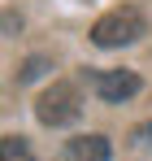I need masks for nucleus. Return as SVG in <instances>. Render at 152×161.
Masks as SVG:
<instances>
[{"mask_svg":"<svg viewBox=\"0 0 152 161\" xmlns=\"http://www.w3.org/2000/svg\"><path fill=\"white\" fill-rule=\"evenodd\" d=\"M44 70H48V61H44V57H30V61H26V65H22V83H30V79H39Z\"/></svg>","mask_w":152,"mask_h":161,"instance_id":"nucleus-6","label":"nucleus"},{"mask_svg":"<svg viewBox=\"0 0 152 161\" xmlns=\"http://www.w3.org/2000/svg\"><path fill=\"white\" fill-rule=\"evenodd\" d=\"M144 31H148L144 13H139L135 4H122V9L104 13L100 22L91 26V39H96L100 48H122V44H135V39H139Z\"/></svg>","mask_w":152,"mask_h":161,"instance_id":"nucleus-1","label":"nucleus"},{"mask_svg":"<svg viewBox=\"0 0 152 161\" xmlns=\"http://www.w3.org/2000/svg\"><path fill=\"white\" fill-rule=\"evenodd\" d=\"M65 157L70 161H109V139L104 135H78V139H70Z\"/></svg>","mask_w":152,"mask_h":161,"instance_id":"nucleus-4","label":"nucleus"},{"mask_svg":"<svg viewBox=\"0 0 152 161\" xmlns=\"http://www.w3.org/2000/svg\"><path fill=\"white\" fill-rule=\"evenodd\" d=\"M139 139H148V144H152V122H148V126H139Z\"/></svg>","mask_w":152,"mask_h":161,"instance_id":"nucleus-7","label":"nucleus"},{"mask_svg":"<svg viewBox=\"0 0 152 161\" xmlns=\"http://www.w3.org/2000/svg\"><path fill=\"white\" fill-rule=\"evenodd\" d=\"M0 161H30V148H26L22 135H4L0 139Z\"/></svg>","mask_w":152,"mask_h":161,"instance_id":"nucleus-5","label":"nucleus"},{"mask_svg":"<svg viewBox=\"0 0 152 161\" xmlns=\"http://www.w3.org/2000/svg\"><path fill=\"white\" fill-rule=\"evenodd\" d=\"M96 92H100V100H109V105H122V100H130L139 92V74L135 70H100L96 74Z\"/></svg>","mask_w":152,"mask_h":161,"instance_id":"nucleus-3","label":"nucleus"},{"mask_svg":"<svg viewBox=\"0 0 152 161\" xmlns=\"http://www.w3.org/2000/svg\"><path fill=\"white\" fill-rule=\"evenodd\" d=\"M78 87L74 83H52L48 92L35 100V113H39V122L44 126H70L78 118Z\"/></svg>","mask_w":152,"mask_h":161,"instance_id":"nucleus-2","label":"nucleus"}]
</instances>
